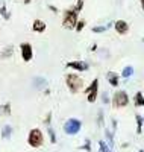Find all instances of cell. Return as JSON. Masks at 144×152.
<instances>
[{
  "label": "cell",
  "mask_w": 144,
  "mask_h": 152,
  "mask_svg": "<svg viewBox=\"0 0 144 152\" xmlns=\"http://www.w3.org/2000/svg\"><path fill=\"white\" fill-rule=\"evenodd\" d=\"M77 21H79V11L74 6L64 11V15H62V28L64 29H76Z\"/></svg>",
  "instance_id": "6da1fadb"
},
{
  "label": "cell",
  "mask_w": 144,
  "mask_h": 152,
  "mask_svg": "<svg viewBox=\"0 0 144 152\" xmlns=\"http://www.w3.org/2000/svg\"><path fill=\"white\" fill-rule=\"evenodd\" d=\"M65 84H67L70 93H79L84 87V79L76 73H68L65 75Z\"/></svg>",
  "instance_id": "7a4b0ae2"
},
{
  "label": "cell",
  "mask_w": 144,
  "mask_h": 152,
  "mask_svg": "<svg viewBox=\"0 0 144 152\" xmlns=\"http://www.w3.org/2000/svg\"><path fill=\"white\" fill-rule=\"evenodd\" d=\"M130 102V99H129V94L124 91V90H117L111 99V104L115 110H121V108H126Z\"/></svg>",
  "instance_id": "3957f363"
},
{
  "label": "cell",
  "mask_w": 144,
  "mask_h": 152,
  "mask_svg": "<svg viewBox=\"0 0 144 152\" xmlns=\"http://www.w3.org/2000/svg\"><path fill=\"white\" fill-rule=\"evenodd\" d=\"M28 143L31 148H41L43 143H44V135H43V131L38 129V128H33L29 131V135H28Z\"/></svg>",
  "instance_id": "277c9868"
},
{
  "label": "cell",
  "mask_w": 144,
  "mask_h": 152,
  "mask_svg": "<svg viewBox=\"0 0 144 152\" xmlns=\"http://www.w3.org/2000/svg\"><path fill=\"white\" fill-rule=\"evenodd\" d=\"M84 93L87 94V100L89 104H94L96 99H97V94H99V79H93L91 84L84 90Z\"/></svg>",
  "instance_id": "5b68a950"
},
{
  "label": "cell",
  "mask_w": 144,
  "mask_h": 152,
  "mask_svg": "<svg viewBox=\"0 0 144 152\" xmlns=\"http://www.w3.org/2000/svg\"><path fill=\"white\" fill-rule=\"evenodd\" d=\"M82 128V122L79 119H68L67 122L64 123V132L68 135H74L81 131Z\"/></svg>",
  "instance_id": "8992f818"
},
{
  "label": "cell",
  "mask_w": 144,
  "mask_h": 152,
  "mask_svg": "<svg viewBox=\"0 0 144 152\" xmlns=\"http://www.w3.org/2000/svg\"><path fill=\"white\" fill-rule=\"evenodd\" d=\"M20 50H21V58H23L24 62H29L33 58V47H32L31 43H21Z\"/></svg>",
  "instance_id": "52a82bcc"
},
{
  "label": "cell",
  "mask_w": 144,
  "mask_h": 152,
  "mask_svg": "<svg viewBox=\"0 0 144 152\" xmlns=\"http://www.w3.org/2000/svg\"><path fill=\"white\" fill-rule=\"evenodd\" d=\"M65 66H67L68 69H74L76 72H87L89 69L88 62H85V61H70Z\"/></svg>",
  "instance_id": "ba28073f"
},
{
  "label": "cell",
  "mask_w": 144,
  "mask_h": 152,
  "mask_svg": "<svg viewBox=\"0 0 144 152\" xmlns=\"http://www.w3.org/2000/svg\"><path fill=\"white\" fill-rule=\"evenodd\" d=\"M114 29L119 35H126L129 32V23L126 20H117L114 23Z\"/></svg>",
  "instance_id": "9c48e42d"
},
{
  "label": "cell",
  "mask_w": 144,
  "mask_h": 152,
  "mask_svg": "<svg viewBox=\"0 0 144 152\" xmlns=\"http://www.w3.org/2000/svg\"><path fill=\"white\" fill-rule=\"evenodd\" d=\"M106 79H108L111 87H119V84H120V75L115 73V72H108L106 73Z\"/></svg>",
  "instance_id": "30bf717a"
},
{
  "label": "cell",
  "mask_w": 144,
  "mask_h": 152,
  "mask_svg": "<svg viewBox=\"0 0 144 152\" xmlns=\"http://www.w3.org/2000/svg\"><path fill=\"white\" fill-rule=\"evenodd\" d=\"M46 28H47L46 21H43V20H40V18L33 20V24H32V31H33V32L41 34V32H44V31H46Z\"/></svg>",
  "instance_id": "8fae6325"
},
{
  "label": "cell",
  "mask_w": 144,
  "mask_h": 152,
  "mask_svg": "<svg viewBox=\"0 0 144 152\" xmlns=\"http://www.w3.org/2000/svg\"><path fill=\"white\" fill-rule=\"evenodd\" d=\"M134 105H135L137 108L144 107V94H143L141 91H137V93H135V96H134Z\"/></svg>",
  "instance_id": "7c38bea8"
},
{
  "label": "cell",
  "mask_w": 144,
  "mask_h": 152,
  "mask_svg": "<svg viewBox=\"0 0 144 152\" xmlns=\"http://www.w3.org/2000/svg\"><path fill=\"white\" fill-rule=\"evenodd\" d=\"M132 75H134V67H132V66H126V67L121 70V78H124V79H129Z\"/></svg>",
  "instance_id": "4fadbf2b"
},
{
  "label": "cell",
  "mask_w": 144,
  "mask_h": 152,
  "mask_svg": "<svg viewBox=\"0 0 144 152\" xmlns=\"http://www.w3.org/2000/svg\"><path fill=\"white\" fill-rule=\"evenodd\" d=\"M135 120H137V134H141L143 125H144V119L140 116V114H137V116H135Z\"/></svg>",
  "instance_id": "5bb4252c"
},
{
  "label": "cell",
  "mask_w": 144,
  "mask_h": 152,
  "mask_svg": "<svg viewBox=\"0 0 144 152\" xmlns=\"http://www.w3.org/2000/svg\"><path fill=\"white\" fill-rule=\"evenodd\" d=\"M111 26H114V24L112 23H109V24H106V26H94L93 29H91V31H93L94 34H102V32H105V31H108Z\"/></svg>",
  "instance_id": "9a60e30c"
},
{
  "label": "cell",
  "mask_w": 144,
  "mask_h": 152,
  "mask_svg": "<svg viewBox=\"0 0 144 152\" xmlns=\"http://www.w3.org/2000/svg\"><path fill=\"white\" fill-rule=\"evenodd\" d=\"M0 15H2L5 20H9L11 18V14L8 12V9H6V5L3 3V5H0Z\"/></svg>",
  "instance_id": "2e32d148"
},
{
  "label": "cell",
  "mask_w": 144,
  "mask_h": 152,
  "mask_svg": "<svg viewBox=\"0 0 144 152\" xmlns=\"http://www.w3.org/2000/svg\"><path fill=\"white\" fill-rule=\"evenodd\" d=\"M11 134H12V128H11V126H9V125L3 126V129H2V137H3V138H9Z\"/></svg>",
  "instance_id": "e0dca14e"
},
{
  "label": "cell",
  "mask_w": 144,
  "mask_h": 152,
  "mask_svg": "<svg viewBox=\"0 0 144 152\" xmlns=\"http://www.w3.org/2000/svg\"><path fill=\"white\" fill-rule=\"evenodd\" d=\"M33 82L38 85V88H43V87H46V85H47L46 79H41V78H35V79H33Z\"/></svg>",
  "instance_id": "ac0fdd59"
},
{
  "label": "cell",
  "mask_w": 144,
  "mask_h": 152,
  "mask_svg": "<svg viewBox=\"0 0 144 152\" xmlns=\"http://www.w3.org/2000/svg\"><path fill=\"white\" fill-rule=\"evenodd\" d=\"M105 134H106V138H108V142H109V146H114V134H112L109 129L105 131Z\"/></svg>",
  "instance_id": "d6986e66"
},
{
  "label": "cell",
  "mask_w": 144,
  "mask_h": 152,
  "mask_svg": "<svg viewBox=\"0 0 144 152\" xmlns=\"http://www.w3.org/2000/svg\"><path fill=\"white\" fill-rule=\"evenodd\" d=\"M99 148H100V152H111V151H109V146L105 143L103 140L99 142Z\"/></svg>",
  "instance_id": "ffe728a7"
},
{
  "label": "cell",
  "mask_w": 144,
  "mask_h": 152,
  "mask_svg": "<svg viewBox=\"0 0 144 152\" xmlns=\"http://www.w3.org/2000/svg\"><path fill=\"white\" fill-rule=\"evenodd\" d=\"M47 132H49V135H50V142L52 143H56V135H55V131H53V128H47Z\"/></svg>",
  "instance_id": "44dd1931"
},
{
  "label": "cell",
  "mask_w": 144,
  "mask_h": 152,
  "mask_svg": "<svg viewBox=\"0 0 144 152\" xmlns=\"http://www.w3.org/2000/svg\"><path fill=\"white\" fill-rule=\"evenodd\" d=\"M0 110H2V113H3V114H6V116H8V114H11V104L8 102V104L2 105V107H0Z\"/></svg>",
  "instance_id": "7402d4cb"
},
{
  "label": "cell",
  "mask_w": 144,
  "mask_h": 152,
  "mask_svg": "<svg viewBox=\"0 0 144 152\" xmlns=\"http://www.w3.org/2000/svg\"><path fill=\"white\" fill-rule=\"evenodd\" d=\"M12 50H14V49H12V46L6 47V49H5V52L2 53V58H8V56H11V55H12Z\"/></svg>",
  "instance_id": "603a6c76"
},
{
  "label": "cell",
  "mask_w": 144,
  "mask_h": 152,
  "mask_svg": "<svg viewBox=\"0 0 144 152\" xmlns=\"http://www.w3.org/2000/svg\"><path fill=\"white\" fill-rule=\"evenodd\" d=\"M84 28H85V20H79L76 24V32H81Z\"/></svg>",
  "instance_id": "cb8c5ba5"
},
{
  "label": "cell",
  "mask_w": 144,
  "mask_h": 152,
  "mask_svg": "<svg viewBox=\"0 0 144 152\" xmlns=\"http://www.w3.org/2000/svg\"><path fill=\"white\" fill-rule=\"evenodd\" d=\"M74 8L81 12V11L84 9V0H76V5H74Z\"/></svg>",
  "instance_id": "d4e9b609"
},
{
  "label": "cell",
  "mask_w": 144,
  "mask_h": 152,
  "mask_svg": "<svg viewBox=\"0 0 144 152\" xmlns=\"http://www.w3.org/2000/svg\"><path fill=\"white\" fill-rule=\"evenodd\" d=\"M97 123H99V126H103V111H99V116H97Z\"/></svg>",
  "instance_id": "484cf974"
},
{
  "label": "cell",
  "mask_w": 144,
  "mask_h": 152,
  "mask_svg": "<svg viewBox=\"0 0 144 152\" xmlns=\"http://www.w3.org/2000/svg\"><path fill=\"white\" fill-rule=\"evenodd\" d=\"M102 102H103V104H109V102H111V99H109V96H108L106 93L102 94Z\"/></svg>",
  "instance_id": "4316f807"
},
{
  "label": "cell",
  "mask_w": 144,
  "mask_h": 152,
  "mask_svg": "<svg viewBox=\"0 0 144 152\" xmlns=\"http://www.w3.org/2000/svg\"><path fill=\"white\" fill-rule=\"evenodd\" d=\"M82 149H85V151H88V152L91 151V146H89V140H87V143H85V145L82 146Z\"/></svg>",
  "instance_id": "83f0119b"
},
{
  "label": "cell",
  "mask_w": 144,
  "mask_h": 152,
  "mask_svg": "<svg viewBox=\"0 0 144 152\" xmlns=\"http://www.w3.org/2000/svg\"><path fill=\"white\" fill-rule=\"evenodd\" d=\"M50 119H52V114L49 113V114H47V119H46V123H47V125H50Z\"/></svg>",
  "instance_id": "f1b7e54d"
},
{
  "label": "cell",
  "mask_w": 144,
  "mask_h": 152,
  "mask_svg": "<svg viewBox=\"0 0 144 152\" xmlns=\"http://www.w3.org/2000/svg\"><path fill=\"white\" fill-rule=\"evenodd\" d=\"M49 9H50L52 12H58V8H55V6H49Z\"/></svg>",
  "instance_id": "f546056e"
},
{
  "label": "cell",
  "mask_w": 144,
  "mask_h": 152,
  "mask_svg": "<svg viewBox=\"0 0 144 152\" xmlns=\"http://www.w3.org/2000/svg\"><path fill=\"white\" fill-rule=\"evenodd\" d=\"M96 49H97V44H93V46H91V52H94Z\"/></svg>",
  "instance_id": "4dcf8cb0"
},
{
  "label": "cell",
  "mask_w": 144,
  "mask_h": 152,
  "mask_svg": "<svg viewBox=\"0 0 144 152\" xmlns=\"http://www.w3.org/2000/svg\"><path fill=\"white\" fill-rule=\"evenodd\" d=\"M141 2V8H143V11H144V0H140Z\"/></svg>",
  "instance_id": "1f68e13d"
},
{
  "label": "cell",
  "mask_w": 144,
  "mask_h": 152,
  "mask_svg": "<svg viewBox=\"0 0 144 152\" xmlns=\"http://www.w3.org/2000/svg\"><path fill=\"white\" fill-rule=\"evenodd\" d=\"M23 2H24V3H31V0H23Z\"/></svg>",
  "instance_id": "d6a6232c"
},
{
  "label": "cell",
  "mask_w": 144,
  "mask_h": 152,
  "mask_svg": "<svg viewBox=\"0 0 144 152\" xmlns=\"http://www.w3.org/2000/svg\"><path fill=\"white\" fill-rule=\"evenodd\" d=\"M5 3V0H0V5H3Z\"/></svg>",
  "instance_id": "836d02e7"
},
{
  "label": "cell",
  "mask_w": 144,
  "mask_h": 152,
  "mask_svg": "<svg viewBox=\"0 0 144 152\" xmlns=\"http://www.w3.org/2000/svg\"><path fill=\"white\" fill-rule=\"evenodd\" d=\"M138 152H144V151H143V149H140V151H138Z\"/></svg>",
  "instance_id": "e575fe53"
}]
</instances>
